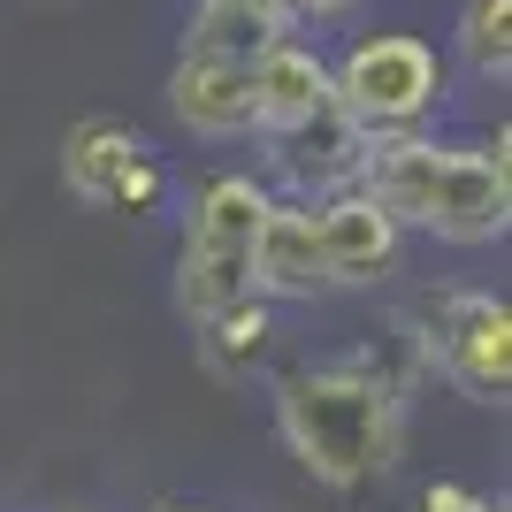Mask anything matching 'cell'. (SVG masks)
I'll return each mask as SVG.
<instances>
[{
	"instance_id": "obj_3",
	"label": "cell",
	"mask_w": 512,
	"mask_h": 512,
	"mask_svg": "<svg viewBox=\"0 0 512 512\" xmlns=\"http://www.w3.org/2000/svg\"><path fill=\"white\" fill-rule=\"evenodd\" d=\"M329 85H337V107L375 138V130L421 123L428 107H436V92H444V69H436V54L421 39L375 31V39H360L344 54V69H329Z\"/></svg>"
},
{
	"instance_id": "obj_9",
	"label": "cell",
	"mask_w": 512,
	"mask_h": 512,
	"mask_svg": "<svg viewBox=\"0 0 512 512\" xmlns=\"http://www.w3.org/2000/svg\"><path fill=\"white\" fill-rule=\"evenodd\" d=\"M253 100H260V130L283 138V130L314 123L321 107H337V85H329V62H314L306 46L276 39L268 54H253Z\"/></svg>"
},
{
	"instance_id": "obj_10",
	"label": "cell",
	"mask_w": 512,
	"mask_h": 512,
	"mask_svg": "<svg viewBox=\"0 0 512 512\" xmlns=\"http://www.w3.org/2000/svg\"><path fill=\"white\" fill-rule=\"evenodd\" d=\"M291 31V16L276 8H253V0H199L192 31H184V54H222V62H253Z\"/></svg>"
},
{
	"instance_id": "obj_8",
	"label": "cell",
	"mask_w": 512,
	"mask_h": 512,
	"mask_svg": "<svg viewBox=\"0 0 512 512\" xmlns=\"http://www.w3.org/2000/svg\"><path fill=\"white\" fill-rule=\"evenodd\" d=\"M253 291H268V299H314V291H329V268H321L314 214L306 207H276L268 199V214L253 230Z\"/></svg>"
},
{
	"instance_id": "obj_12",
	"label": "cell",
	"mask_w": 512,
	"mask_h": 512,
	"mask_svg": "<svg viewBox=\"0 0 512 512\" xmlns=\"http://www.w3.org/2000/svg\"><path fill=\"white\" fill-rule=\"evenodd\" d=\"M459 46L482 77H505L512 69V0H467L459 16Z\"/></svg>"
},
{
	"instance_id": "obj_14",
	"label": "cell",
	"mask_w": 512,
	"mask_h": 512,
	"mask_svg": "<svg viewBox=\"0 0 512 512\" xmlns=\"http://www.w3.org/2000/svg\"><path fill=\"white\" fill-rule=\"evenodd\" d=\"M299 8H314V16H337V8H352V0H299Z\"/></svg>"
},
{
	"instance_id": "obj_5",
	"label": "cell",
	"mask_w": 512,
	"mask_h": 512,
	"mask_svg": "<svg viewBox=\"0 0 512 512\" xmlns=\"http://www.w3.org/2000/svg\"><path fill=\"white\" fill-rule=\"evenodd\" d=\"M62 176H69V192L85 199V207H146L153 184H161L153 146L130 123H115V115H92V123L69 130Z\"/></svg>"
},
{
	"instance_id": "obj_13",
	"label": "cell",
	"mask_w": 512,
	"mask_h": 512,
	"mask_svg": "<svg viewBox=\"0 0 512 512\" xmlns=\"http://www.w3.org/2000/svg\"><path fill=\"white\" fill-rule=\"evenodd\" d=\"M421 512H505V505H482V497L459 490V482H436V490L421 497Z\"/></svg>"
},
{
	"instance_id": "obj_16",
	"label": "cell",
	"mask_w": 512,
	"mask_h": 512,
	"mask_svg": "<svg viewBox=\"0 0 512 512\" xmlns=\"http://www.w3.org/2000/svg\"><path fill=\"white\" fill-rule=\"evenodd\" d=\"M176 512H199V505H176Z\"/></svg>"
},
{
	"instance_id": "obj_15",
	"label": "cell",
	"mask_w": 512,
	"mask_h": 512,
	"mask_svg": "<svg viewBox=\"0 0 512 512\" xmlns=\"http://www.w3.org/2000/svg\"><path fill=\"white\" fill-rule=\"evenodd\" d=\"M253 8H276V16H299V0H253Z\"/></svg>"
},
{
	"instance_id": "obj_1",
	"label": "cell",
	"mask_w": 512,
	"mask_h": 512,
	"mask_svg": "<svg viewBox=\"0 0 512 512\" xmlns=\"http://www.w3.org/2000/svg\"><path fill=\"white\" fill-rule=\"evenodd\" d=\"M360 169H367V199L390 222H413L428 237L482 245V237H505V222H512L505 138L490 153L428 146V138H383V146L360 153Z\"/></svg>"
},
{
	"instance_id": "obj_6",
	"label": "cell",
	"mask_w": 512,
	"mask_h": 512,
	"mask_svg": "<svg viewBox=\"0 0 512 512\" xmlns=\"http://www.w3.org/2000/svg\"><path fill=\"white\" fill-rule=\"evenodd\" d=\"M314 245H321L329 283H383L390 268H398V222L367 192L329 199V207L314 214Z\"/></svg>"
},
{
	"instance_id": "obj_4",
	"label": "cell",
	"mask_w": 512,
	"mask_h": 512,
	"mask_svg": "<svg viewBox=\"0 0 512 512\" xmlns=\"http://www.w3.org/2000/svg\"><path fill=\"white\" fill-rule=\"evenodd\" d=\"M428 344H436L444 375L467 390L474 406H505V390H512V314H505V299H482V291L444 299Z\"/></svg>"
},
{
	"instance_id": "obj_11",
	"label": "cell",
	"mask_w": 512,
	"mask_h": 512,
	"mask_svg": "<svg viewBox=\"0 0 512 512\" xmlns=\"http://www.w3.org/2000/svg\"><path fill=\"white\" fill-rule=\"evenodd\" d=\"M199 329H207V337H199V352H207L214 375H245V367L268 352V314H260L253 299H237V306H222V314H207Z\"/></svg>"
},
{
	"instance_id": "obj_2",
	"label": "cell",
	"mask_w": 512,
	"mask_h": 512,
	"mask_svg": "<svg viewBox=\"0 0 512 512\" xmlns=\"http://www.w3.org/2000/svg\"><path fill=\"white\" fill-rule=\"evenodd\" d=\"M276 428L321 490H360L398 467V398L360 367H306L276 390Z\"/></svg>"
},
{
	"instance_id": "obj_7",
	"label": "cell",
	"mask_w": 512,
	"mask_h": 512,
	"mask_svg": "<svg viewBox=\"0 0 512 512\" xmlns=\"http://www.w3.org/2000/svg\"><path fill=\"white\" fill-rule=\"evenodd\" d=\"M169 107L207 138H237L260 130V100H253V62H222V54H184L169 77Z\"/></svg>"
}]
</instances>
